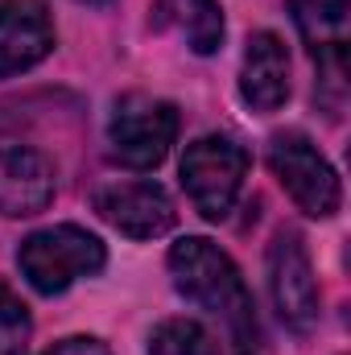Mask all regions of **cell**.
<instances>
[{
  "label": "cell",
  "mask_w": 351,
  "mask_h": 355,
  "mask_svg": "<svg viewBox=\"0 0 351 355\" xmlns=\"http://www.w3.org/2000/svg\"><path fill=\"white\" fill-rule=\"evenodd\" d=\"M170 277H174V289L194 302L198 310H207L228 347L236 355H261V318H257V302L240 277V268L232 265V257L203 240V236H186L170 248Z\"/></svg>",
  "instance_id": "1"
},
{
  "label": "cell",
  "mask_w": 351,
  "mask_h": 355,
  "mask_svg": "<svg viewBox=\"0 0 351 355\" xmlns=\"http://www.w3.org/2000/svg\"><path fill=\"white\" fill-rule=\"evenodd\" d=\"M54 202V166L37 149H0V215L29 219Z\"/></svg>",
  "instance_id": "10"
},
{
  "label": "cell",
  "mask_w": 351,
  "mask_h": 355,
  "mask_svg": "<svg viewBox=\"0 0 351 355\" xmlns=\"http://www.w3.org/2000/svg\"><path fill=\"white\" fill-rule=\"evenodd\" d=\"M79 4H95V8H103V4H112V0H79Z\"/></svg>",
  "instance_id": "16"
},
{
  "label": "cell",
  "mask_w": 351,
  "mask_h": 355,
  "mask_svg": "<svg viewBox=\"0 0 351 355\" xmlns=\"http://www.w3.org/2000/svg\"><path fill=\"white\" fill-rule=\"evenodd\" d=\"M240 95L252 112H277L289 99V54L277 33H252L244 50V71H240Z\"/></svg>",
  "instance_id": "11"
},
{
  "label": "cell",
  "mask_w": 351,
  "mask_h": 355,
  "mask_svg": "<svg viewBox=\"0 0 351 355\" xmlns=\"http://www.w3.org/2000/svg\"><path fill=\"white\" fill-rule=\"evenodd\" d=\"M153 21L162 29H178L194 54H215L223 46V8H219V0H157Z\"/></svg>",
  "instance_id": "12"
},
{
  "label": "cell",
  "mask_w": 351,
  "mask_h": 355,
  "mask_svg": "<svg viewBox=\"0 0 351 355\" xmlns=\"http://www.w3.org/2000/svg\"><path fill=\"white\" fill-rule=\"evenodd\" d=\"M29 331H33V322H29L25 302L0 281V355H21L29 343Z\"/></svg>",
  "instance_id": "14"
},
{
  "label": "cell",
  "mask_w": 351,
  "mask_h": 355,
  "mask_svg": "<svg viewBox=\"0 0 351 355\" xmlns=\"http://www.w3.org/2000/svg\"><path fill=\"white\" fill-rule=\"evenodd\" d=\"M46 355H112V352H108V343H99L91 335H71V339L54 343Z\"/></svg>",
  "instance_id": "15"
},
{
  "label": "cell",
  "mask_w": 351,
  "mask_h": 355,
  "mask_svg": "<svg viewBox=\"0 0 351 355\" xmlns=\"http://www.w3.org/2000/svg\"><path fill=\"white\" fill-rule=\"evenodd\" d=\"M348 8L351 0H289L302 42L323 67V83L339 91L348 75Z\"/></svg>",
  "instance_id": "8"
},
{
  "label": "cell",
  "mask_w": 351,
  "mask_h": 355,
  "mask_svg": "<svg viewBox=\"0 0 351 355\" xmlns=\"http://www.w3.org/2000/svg\"><path fill=\"white\" fill-rule=\"evenodd\" d=\"M268 166L277 182L285 186V194L298 202V211H306L310 219H331L343 202V186L335 166L310 145V137L302 132H277L268 141Z\"/></svg>",
  "instance_id": "5"
},
{
  "label": "cell",
  "mask_w": 351,
  "mask_h": 355,
  "mask_svg": "<svg viewBox=\"0 0 351 355\" xmlns=\"http://www.w3.org/2000/svg\"><path fill=\"white\" fill-rule=\"evenodd\" d=\"M268 293L277 318L293 335H310L318 327V281L306 257V244L293 227H281L268 244Z\"/></svg>",
  "instance_id": "6"
},
{
  "label": "cell",
  "mask_w": 351,
  "mask_h": 355,
  "mask_svg": "<svg viewBox=\"0 0 351 355\" xmlns=\"http://www.w3.org/2000/svg\"><path fill=\"white\" fill-rule=\"evenodd\" d=\"M103 265H108V248L99 244V236H91L75 223L42 227V232L25 236L17 248L21 277L46 297L71 289L79 277H95Z\"/></svg>",
  "instance_id": "2"
},
{
  "label": "cell",
  "mask_w": 351,
  "mask_h": 355,
  "mask_svg": "<svg viewBox=\"0 0 351 355\" xmlns=\"http://www.w3.org/2000/svg\"><path fill=\"white\" fill-rule=\"evenodd\" d=\"M248 149L232 137H198L186 145L182 153V190L190 194L194 211L211 223L228 219V211L236 207L240 190H244V178H248Z\"/></svg>",
  "instance_id": "3"
},
{
  "label": "cell",
  "mask_w": 351,
  "mask_h": 355,
  "mask_svg": "<svg viewBox=\"0 0 351 355\" xmlns=\"http://www.w3.org/2000/svg\"><path fill=\"white\" fill-rule=\"evenodd\" d=\"M54 50L46 0H0V79L37 67Z\"/></svg>",
  "instance_id": "9"
},
{
  "label": "cell",
  "mask_w": 351,
  "mask_h": 355,
  "mask_svg": "<svg viewBox=\"0 0 351 355\" xmlns=\"http://www.w3.org/2000/svg\"><path fill=\"white\" fill-rule=\"evenodd\" d=\"M178 141V107L153 95H124L108 120L112 162L128 170H157Z\"/></svg>",
  "instance_id": "4"
},
{
  "label": "cell",
  "mask_w": 351,
  "mask_h": 355,
  "mask_svg": "<svg viewBox=\"0 0 351 355\" xmlns=\"http://www.w3.org/2000/svg\"><path fill=\"white\" fill-rule=\"evenodd\" d=\"M95 211L128 240H157L174 227L178 211L157 182H112L95 190Z\"/></svg>",
  "instance_id": "7"
},
{
  "label": "cell",
  "mask_w": 351,
  "mask_h": 355,
  "mask_svg": "<svg viewBox=\"0 0 351 355\" xmlns=\"http://www.w3.org/2000/svg\"><path fill=\"white\" fill-rule=\"evenodd\" d=\"M149 355H219L211 331L194 318H166L149 335Z\"/></svg>",
  "instance_id": "13"
}]
</instances>
